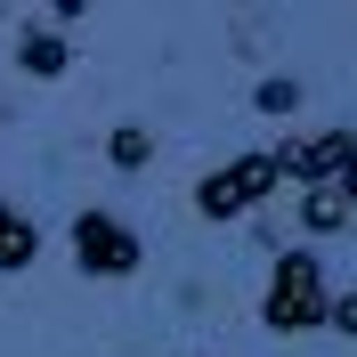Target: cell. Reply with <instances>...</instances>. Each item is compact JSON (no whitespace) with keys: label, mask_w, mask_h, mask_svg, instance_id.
<instances>
[{"label":"cell","mask_w":357,"mask_h":357,"mask_svg":"<svg viewBox=\"0 0 357 357\" xmlns=\"http://www.w3.org/2000/svg\"><path fill=\"white\" fill-rule=\"evenodd\" d=\"M325 309H333V276H325L317 244L276 252L268 292H260V325H268V333H325Z\"/></svg>","instance_id":"6da1fadb"},{"label":"cell","mask_w":357,"mask_h":357,"mask_svg":"<svg viewBox=\"0 0 357 357\" xmlns=\"http://www.w3.org/2000/svg\"><path fill=\"white\" fill-rule=\"evenodd\" d=\"M66 252H73V268H82V276H106V284H122V276H138V268H146V236H138L122 211H106V203L73 211Z\"/></svg>","instance_id":"7a4b0ae2"},{"label":"cell","mask_w":357,"mask_h":357,"mask_svg":"<svg viewBox=\"0 0 357 357\" xmlns=\"http://www.w3.org/2000/svg\"><path fill=\"white\" fill-rule=\"evenodd\" d=\"M276 146H252V155H227V162H211V171L195 178V211L211 227H227V220H244V211H260L268 195H276Z\"/></svg>","instance_id":"3957f363"},{"label":"cell","mask_w":357,"mask_h":357,"mask_svg":"<svg viewBox=\"0 0 357 357\" xmlns=\"http://www.w3.org/2000/svg\"><path fill=\"white\" fill-rule=\"evenodd\" d=\"M349 155H357V130H317V138H284L276 146V171L301 178V187H333Z\"/></svg>","instance_id":"277c9868"},{"label":"cell","mask_w":357,"mask_h":357,"mask_svg":"<svg viewBox=\"0 0 357 357\" xmlns=\"http://www.w3.org/2000/svg\"><path fill=\"white\" fill-rule=\"evenodd\" d=\"M66 66H73V33H49V24H24V33H17V73L57 82Z\"/></svg>","instance_id":"5b68a950"},{"label":"cell","mask_w":357,"mask_h":357,"mask_svg":"<svg viewBox=\"0 0 357 357\" xmlns=\"http://www.w3.org/2000/svg\"><path fill=\"white\" fill-rule=\"evenodd\" d=\"M33 260H41V227H33V211H24V203L0 195V276H24Z\"/></svg>","instance_id":"8992f818"},{"label":"cell","mask_w":357,"mask_h":357,"mask_svg":"<svg viewBox=\"0 0 357 357\" xmlns=\"http://www.w3.org/2000/svg\"><path fill=\"white\" fill-rule=\"evenodd\" d=\"M349 220L357 211L341 203V187H301V227H309V236H341Z\"/></svg>","instance_id":"52a82bcc"},{"label":"cell","mask_w":357,"mask_h":357,"mask_svg":"<svg viewBox=\"0 0 357 357\" xmlns=\"http://www.w3.org/2000/svg\"><path fill=\"white\" fill-rule=\"evenodd\" d=\"M106 162L114 171H146V162H155V138L138 130V122H114L106 130Z\"/></svg>","instance_id":"ba28073f"},{"label":"cell","mask_w":357,"mask_h":357,"mask_svg":"<svg viewBox=\"0 0 357 357\" xmlns=\"http://www.w3.org/2000/svg\"><path fill=\"white\" fill-rule=\"evenodd\" d=\"M252 114H268V122H284V114H301V82H292V73H268V82L252 89Z\"/></svg>","instance_id":"9c48e42d"},{"label":"cell","mask_w":357,"mask_h":357,"mask_svg":"<svg viewBox=\"0 0 357 357\" xmlns=\"http://www.w3.org/2000/svg\"><path fill=\"white\" fill-rule=\"evenodd\" d=\"M325 325H333V333H357V301H333V309H325Z\"/></svg>","instance_id":"30bf717a"},{"label":"cell","mask_w":357,"mask_h":357,"mask_svg":"<svg viewBox=\"0 0 357 357\" xmlns=\"http://www.w3.org/2000/svg\"><path fill=\"white\" fill-rule=\"evenodd\" d=\"M333 187H341V203H349V211H357V155L341 162V178H333Z\"/></svg>","instance_id":"8fae6325"}]
</instances>
